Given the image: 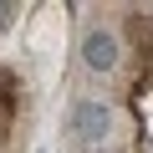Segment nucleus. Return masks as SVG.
Wrapping results in <instances>:
<instances>
[{"label":"nucleus","instance_id":"obj_1","mask_svg":"<svg viewBox=\"0 0 153 153\" xmlns=\"http://www.w3.org/2000/svg\"><path fill=\"white\" fill-rule=\"evenodd\" d=\"M66 128L82 138V143H102V138L112 133V107H107V102H97V97H87V102H71V117H66Z\"/></svg>","mask_w":153,"mask_h":153},{"label":"nucleus","instance_id":"obj_2","mask_svg":"<svg viewBox=\"0 0 153 153\" xmlns=\"http://www.w3.org/2000/svg\"><path fill=\"white\" fill-rule=\"evenodd\" d=\"M82 61H87L92 71H112V66H117V41H112V31H87Z\"/></svg>","mask_w":153,"mask_h":153},{"label":"nucleus","instance_id":"obj_3","mask_svg":"<svg viewBox=\"0 0 153 153\" xmlns=\"http://www.w3.org/2000/svg\"><path fill=\"white\" fill-rule=\"evenodd\" d=\"M5 21H10V5H5V0H0V31H5Z\"/></svg>","mask_w":153,"mask_h":153},{"label":"nucleus","instance_id":"obj_4","mask_svg":"<svg viewBox=\"0 0 153 153\" xmlns=\"http://www.w3.org/2000/svg\"><path fill=\"white\" fill-rule=\"evenodd\" d=\"M87 153H97V148H87Z\"/></svg>","mask_w":153,"mask_h":153}]
</instances>
